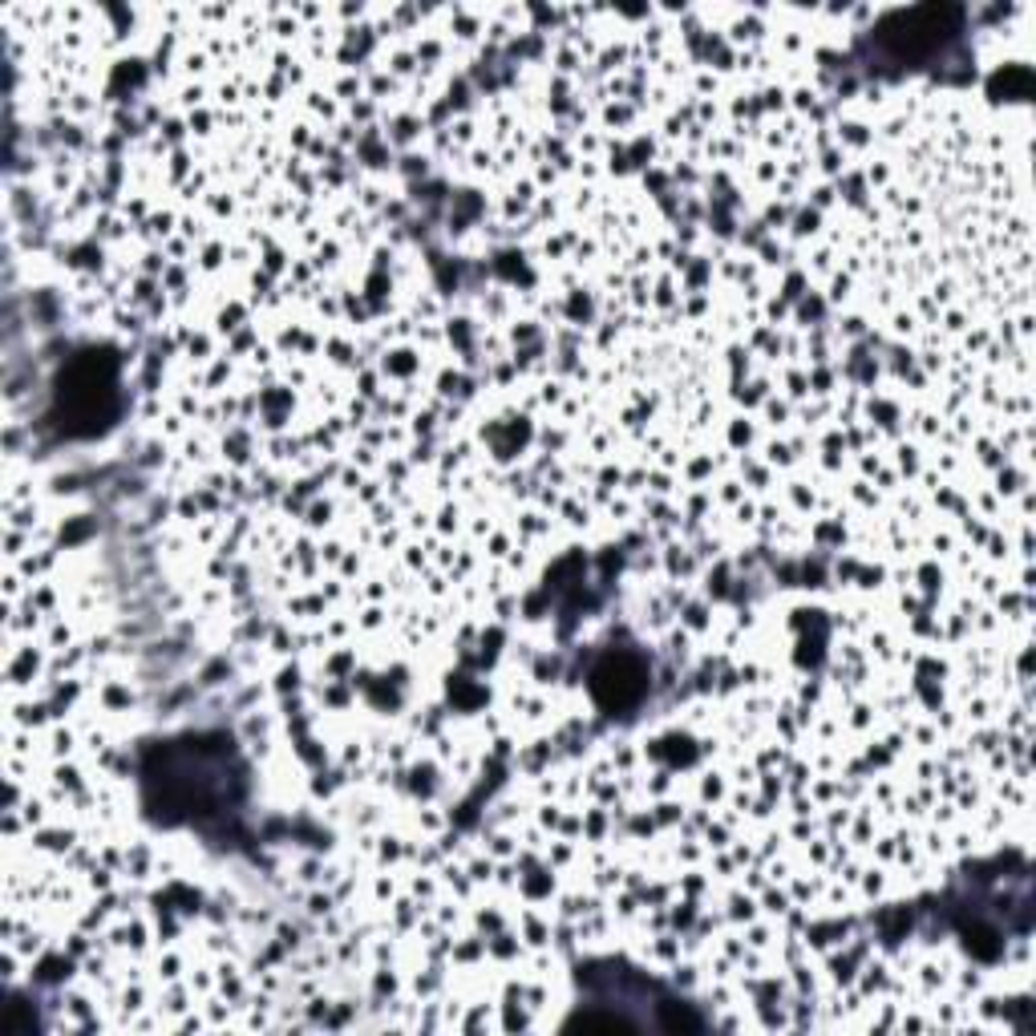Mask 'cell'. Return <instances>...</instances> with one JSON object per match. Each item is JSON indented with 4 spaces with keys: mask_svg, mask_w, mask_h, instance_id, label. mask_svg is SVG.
Here are the masks:
<instances>
[{
    "mask_svg": "<svg viewBox=\"0 0 1036 1036\" xmlns=\"http://www.w3.org/2000/svg\"><path fill=\"white\" fill-rule=\"evenodd\" d=\"M575 1032H632V1024H624V1020H612V1016H579L575 1024H571Z\"/></svg>",
    "mask_w": 1036,
    "mask_h": 1036,
    "instance_id": "7a4b0ae2",
    "label": "cell"
},
{
    "mask_svg": "<svg viewBox=\"0 0 1036 1036\" xmlns=\"http://www.w3.org/2000/svg\"><path fill=\"white\" fill-rule=\"evenodd\" d=\"M939 21L943 13L939 9H915V13H903L887 25V45H895L899 53H915V41L923 37V45H935L943 33H939Z\"/></svg>",
    "mask_w": 1036,
    "mask_h": 1036,
    "instance_id": "6da1fadb",
    "label": "cell"
}]
</instances>
